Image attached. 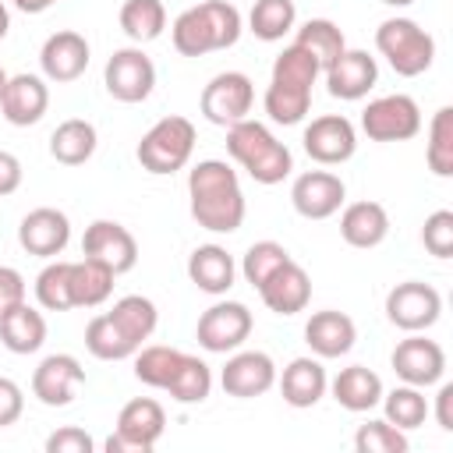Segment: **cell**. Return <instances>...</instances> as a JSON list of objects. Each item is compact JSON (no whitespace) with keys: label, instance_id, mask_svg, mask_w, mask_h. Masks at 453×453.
<instances>
[{"label":"cell","instance_id":"1","mask_svg":"<svg viewBox=\"0 0 453 453\" xmlns=\"http://www.w3.org/2000/svg\"><path fill=\"white\" fill-rule=\"evenodd\" d=\"M191 219L209 234H234L244 223V191L226 159H202L188 173Z\"/></svg>","mask_w":453,"mask_h":453},{"label":"cell","instance_id":"2","mask_svg":"<svg viewBox=\"0 0 453 453\" xmlns=\"http://www.w3.org/2000/svg\"><path fill=\"white\" fill-rule=\"evenodd\" d=\"M241 11L226 0H202L173 18L170 39L180 57H205L212 50H230L241 39Z\"/></svg>","mask_w":453,"mask_h":453},{"label":"cell","instance_id":"3","mask_svg":"<svg viewBox=\"0 0 453 453\" xmlns=\"http://www.w3.org/2000/svg\"><path fill=\"white\" fill-rule=\"evenodd\" d=\"M226 152L255 184H280L294 170L290 149L265 124L248 117L226 127Z\"/></svg>","mask_w":453,"mask_h":453},{"label":"cell","instance_id":"4","mask_svg":"<svg viewBox=\"0 0 453 453\" xmlns=\"http://www.w3.org/2000/svg\"><path fill=\"white\" fill-rule=\"evenodd\" d=\"M375 50L400 78H418L435 60V39L414 18H386L375 28Z\"/></svg>","mask_w":453,"mask_h":453},{"label":"cell","instance_id":"5","mask_svg":"<svg viewBox=\"0 0 453 453\" xmlns=\"http://www.w3.org/2000/svg\"><path fill=\"white\" fill-rule=\"evenodd\" d=\"M191 152H195V124L188 117H177V113L156 120L142 134V142L134 149L142 170H149L156 177H166V173L184 170L191 163Z\"/></svg>","mask_w":453,"mask_h":453},{"label":"cell","instance_id":"6","mask_svg":"<svg viewBox=\"0 0 453 453\" xmlns=\"http://www.w3.org/2000/svg\"><path fill=\"white\" fill-rule=\"evenodd\" d=\"M166 432V411L152 396H134L117 414V432L103 442L106 453H152Z\"/></svg>","mask_w":453,"mask_h":453},{"label":"cell","instance_id":"7","mask_svg":"<svg viewBox=\"0 0 453 453\" xmlns=\"http://www.w3.org/2000/svg\"><path fill=\"white\" fill-rule=\"evenodd\" d=\"M251 326H255V319H251L248 304H241V301H216V304H209L198 315L195 340L209 354H230V350L244 347V340L251 336Z\"/></svg>","mask_w":453,"mask_h":453},{"label":"cell","instance_id":"8","mask_svg":"<svg viewBox=\"0 0 453 453\" xmlns=\"http://www.w3.org/2000/svg\"><path fill=\"white\" fill-rule=\"evenodd\" d=\"M103 85L117 103H145L156 88V64L142 46L113 50L103 67Z\"/></svg>","mask_w":453,"mask_h":453},{"label":"cell","instance_id":"9","mask_svg":"<svg viewBox=\"0 0 453 453\" xmlns=\"http://www.w3.org/2000/svg\"><path fill=\"white\" fill-rule=\"evenodd\" d=\"M361 131L372 142H407L421 131V106L403 92L379 96L361 110Z\"/></svg>","mask_w":453,"mask_h":453},{"label":"cell","instance_id":"10","mask_svg":"<svg viewBox=\"0 0 453 453\" xmlns=\"http://www.w3.org/2000/svg\"><path fill=\"white\" fill-rule=\"evenodd\" d=\"M442 315V294L432 283L403 280L386 294V319L403 333H425Z\"/></svg>","mask_w":453,"mask_h":453},{"label":"cell","instance_id":"11","mask_svg":"<svg viewBox=\"0 0 453 453\" xmlns=\"http://www.w3.org/2000/svg\"><path fill=\"white\" fill-rule=\"evenodd\" d=\"M255 106V85L244 71H219L202 88V117L216 127H230L244 120Z\"/></svg>","mask_w":453,"mask_h":453},{"label":"cell","instance_id":"12","mask_svg":"<svg viewBox=\"0 0 453 453\" xmlns=\"http://www.w3.org/2000/svg\"><path fill=\"white\" fill-rule=\"evenodd\" d=\"M396 379H403L407 386H418V389H428L435 382H442L446 375V350L428 340L425 333H411L407 340H400L393 347V357H389Z\"/></svg>","mask_w":453,"mask_h":453},{"label":"cell","instance_id":"13","mask_svg":"<svg viewBox=\"0 0 453 453\" xmlns=\"http://www.w3.org/2000/svg\"><path fill=\"white\" fill-rule=\"evenodd\" d=\"M219 386L226 396L255 400L276 386V365L265 350H241L237 347V350H230V357L219 372Z\"/></svg>","mask_w":453,"mask_h":453},{"label":"cell","instance_id":"14","mask_svg":"<svg viewBox=\"0 0 453 453\" xmlns=\"http://www.w3.org/2000/svg\"><path fill=\"white\" fill-rule=\"evenodd\" d=\"M301 142H304V152L315 163L340 166V163H347L354 156L357 131H354V124L343 113H322V117H311V124L304 127Z\"/></svg>","mask_w":453,"mask_h":453},{"label":"cell","instance_id":"15","mask_svg":"<svg viewBox=\"0 0 453 453\" xmlns=\"http://www.w3.org/2000/svg\"><path fill=\"white\" fill-rule=\"evenodd\" d=\"M290 202L304 219H329L347 202V184L329 170H304L290 184Z\"/></svg>","mask_w":453,"mask_h":453},{"label":"cell","instance_id":"16","mask_svg":"<svg viewBox=\"0 0 453 453\" xmlns=\"http://www.w3.org/2000/svg\"><path fill=\"white\" fill-rule=\"evenodd\" d=\"M81 255L110 265L120 276V273L134 269V262H138V241H134V234L124 223H117V219H96V223L85 226Z\"/></svg>","mask_w":453,"mask_h":453},{"label":"cell","instance_id":"17","mask_svg":"<svg viewBox=\"0 0 453 453\" xmlns=\"http://www.w3.org/2000/svg\"><path fill=\"white\" fill-rule=\"evenodd\" d=\"M88 39L74 28H64V32H53L42 50H39V67H42V78L46 81H57V85H67V81H78L88 67Z\"/></svg>","mask_w":453,"mask_h":453},{"label":"cell","instance_id":"18","mask_svg":"<svg viewBox=\"0 0 453 453\" xmlns=\"http://www.w3.org/2000/svg\"><path fill=\"white\" fill-rule=\"evenodd\" d=\"M81 382H85V368L74 354H50L32 372V396L46 407H67Z\"/></svg>","mask_w":453,"mask_h":453},{"label":"cell","instance_id":"19","mask_svg":"<svg viewBox=\"0 0 453 453\" xmlns=\"http://www.w3.org/2000/svg\"><path fill=\"white\" fill-rule=\"evenodd\" d=\"M326 88L333 99H365L379 81V64L368 50H343L326 71Z\"/></svg>","mask_w":453,"mask_h":453},{"label":"cell","instance_id":"20","mask_svg":"<svg viewBox=\"0 0 453 453\" xmlns=\"http://www.w3.org/2000/svg\"><path fill=\"white\" fill-rule=\"evenodd\" d=\"M67 241H71V219L53 205L32 209L18 226V244L35 258H57L67 248Z\"/></svg>","mask_w":453,"mask_h":453},{"label":"cell","instance_id":"21","mask_svg":"<svg viewBox=\"0 0 453 453\" xmlns=\"http://www.w3.org/2000/svg\"><path fill=\"white\" fill-rule=\"evenodd\" d=\"M50 106V85L39 74H11L0 96V113L14 127L39 124Z\"/></svg>","mask_w":453,"mask_h":453},{"label":"cell","instance_id":"22","mask_svg":"<svg viewBox=\"0 0 453 453\" xmlns=\"http://www.w3.org/2000/svg\"><path fill=\"white\" fill-rule=\"evenodd\" d=\"M258 297L269 311L276 315H297L308 308L311 301V276L304 273V265H297L294 258L283 262L262 287H258Z\"/></svg>","mask_w":453,"mask_h":453},{"label":"cell","instance_id":"23","mask_svg":"<svg viewBox=\"0 0 453 453\" xmlns=\"http://www.w3.org/2000/svg\"><path fill=\"white\" fill-rule=\"evenodd\" d=\"M354 340H357V326L347 311L326 308L304 322V343L311 347L315 357H343L350 354Z\"/></svg>","mask_w":453,"mask_h":453},{"label":"cell","instance_id":"24","mask_svg":"<svg viewBox=\"0 0 453 453\" xmlns=\"http://www.w3.org/2000/svg\"><path fill=\"white\" fill-rule=\"evenodd\" d=\"M234 276H237V262L223 244H198L188 255V280L202 294H212V297L226 294L234 287Z\"/></svg>","mask_w":453,"mask_h":453},{"label":"cell","instance_id":"25","mask_svg":"<svg viewBox=\"0 0 453 453\" xmlns=\"http://www.w3.org/2000/svg\"><path fill=\"white\" fill-rule=\"evenodd\" d=\"M276 382H280L283 400L290 407H297V411L315 407L329 389V375L322 368V357H294Z\"/></svg>","mask_w":453,"mask_h":453},{"label":"cell","instance_id":"26","mask_svg":"<svg viewBox=\"0 0 453 453\" xmlns=\"http://www.w3.org/2000/svg\"><path fill=\"white\" fill-rule=\"evenodd\" d=\"M340 237L350 248H379L389 237V212L379 202H350L340 212Z\"/></svg>","mask_w":453,"mask_h":453},{"label":"cell","instance_id":"27","mask_svg":"<svg viewBox=\"0 0 453 453\" xmlns=\"http://www.w3.org/2000/svg\"><path fill=\"white\" fill-rule=\"evenodd\" d=\"M0 343L11 354H35L46 343L42 311H35L28 301H18L7 311H0Z\"/></svg>","mask_w":453,"mask_h":453},{"label":"cell","instance_id":"28","mask_svg":"<svg viewBox=\"0 0 453 453\" xmlns=\"http://www.w3.org/2000/svg\"><path fill=\"white\" fill-rule=\"evenodd\" d=\"M333 389V400L343 407V411H354V414H365L372 407H379L382 400V379L365 368V365H350V368H340V375L329 382Z\"/></svg>","mask_w":453,"mask_h":453},{"label":"cell","instance_id":"29","mask_svg":"<svg viewBox=\"0 0 453 453\" xmlns=\"http://www.w3.org/2000/svg\"><path fill=\"white\" fill-rule=\"evenodd\" d=\"M96 145H99L96 124L85 120V117H71V120L57 124L53 134H50V156H53L57 163H64V166H81V163H88L92 152H96Z\"/></svg>","mask_w":453,"mask_h":453},{"label":"cell","instance_id":"30","mask_svg":"<svg viewBox=\"0 0 453 453\" xmlns=\"http://www.w3.org/2000/svg\"><path fill=\"white\" fill-rule=\"evenodd\" d=\"M113 280L117 273L96 258H81L71 262V304L74 308H99L110 294H113Z\"/></svg>","mask_w":453,"mask_h":453},{"label":"cell","instance_id":"31","mask_svg":"<svg viewBox=\"0 0 453 453\" xmlns=\"http://www.w3.org/2000/svg\"><path fill=\"white\" fill-rule=\"evenodd\" d=\"M106 315L117 322V329H120L134 347H142V343L156 333V322H159L156 304H152L149 297H142V294H127V297H120Z\"/></svg>","mask_w":453,"mask_h":453},{"label":"cell","instance_id":"32","mask_svg":"<svg viewBox=\"0 0 453 453\" xmlns=\"http://www.w3.org/2000/svg\"><path fill=\"white\" fill-rule=\"evenodd\" d=\"M120 28L131 42H152L166 28V7L163 0H124L120 4Z\"/></svg>","mask_w":453,"mask_h":453},{"label":"cell","instance_id":"33","mask_svg":"<svg viewBox=\"0 0 453 453\" xmlns=\"http://www.w3.org/2000/svg\"><path fill=\"white\" fill-rule=\"evenodd\" d=\"M294 42L297 46H304L319 64H322V71L347 50V39H343V28L336 25V21H329V18H308L301 28H297V35H294Z\"/></svg>","mask_w":453,"mask_h":453},{"label":"cell","instance_id":"34","mask_svg":"<svg viewBox=\"0 0 453 453\" xmlns=\"http://www.w3.org/2000/svg\"><path fill=\"white\" fill-rule=\"evenodd\" d=\"M166 393L177 403H202L212 393V368L198 357V354H184L173 379L166 382Z\"/></svg>","mask_w":453,"mask_h":453},{"label":"cell","instance_id":"35","mask_svg":"<svg viewBox=\"0 0 453 453\" xmlns=\"http://www.w3.org/2000/svg\"><path fill=\"white\" fill-rule=\"evenodd\" d=\"M382 411H386V421L389 425H396V428H403V432H414V428H421L425 425V418L432 414L428 411V400H425V393L418 389V386H396V389H389V393H382Z\"/></svg>","mask_w":453,"mask_h":453},{"label":"cell","instance_id":"36","mask_svg":"<svg viewBox=\"0 0 453 453\" xmlns=\"http://www.w3.org/2000/svg\"><path fill=\"white\" fill-rule=\"evenodd\" d=\"M294 25H297L294 0H255V7L248 14V28L262 42H280Z\"/></svg>","mask_w":453,"mask_h":453},{"label":"cell","instance_id":"37","mask_svg":"<svg viewBox=\"0 0 453 453\" xmlns=\"http://www.w3.org/2000/svg\"><path fill=\"white\" fill-rule=\"evenodd\" d=\"M265 113L273 124H301L311 110V88H297V85H283V81H269L265 99H262Z\"/></svg>","mask_w":453,"mask_h":453},{"label":"cell","instance_id":"38","mask_svg":"<svg viewBox=\"0 0 453 453\" xmlns=\"http://www.w3.org/2000/svg\"><path fill=\"white\" fill-rule=\"evenodd\" d=\"M85 347H88V354L99 357V361H124V357H134V350H138V347L117 329V322H113L110 315L88 319V326H85Z\"/></svg>","mask_w":453,"mask_h":453},{"label":"cell","instance_id":"39","mask_svg":"<svg viewBox=\"0 0 453 453\" xmlns=\"http://www.w3.org/2000/svg\"><path fill=\"white\" fill-rule=\"evenodd\" d=\"M180 357H184V350L166 347V343L138 347L134 350V379L145 382V386H152V389H166V382L173 379Z\"/></svg>","mask_w":453,"mask_h":453},{"label":"cell","instance_id":"40","mask_svg":"<svg viewBox=\"0 0 453 453\" xmlns=\"http://www.w3.org/2000/svg\"><path fill=\"white\" fill-rule=\"evenodd\" d=\"M425 159L435 177H453V106H439L432 113Z\"/></svg>","mask_w":453,"mask_h":453},{"label":"cell","instance_id":"41","mask_svg":"<svg viewBox=\"0 0 453 453\" xmlns=\"http://www.w3.org/2000/svg\"><path fill=\"white\" fill-rule=\"evenodd\" d=\"M35 301L46 311H67L71 304V262L64 258H50L42 265V273L35 276Z\"/></svg>","mask_w":453,"mask_h":453},{"label":"cell","instance_id":"42","mask_svg":"<svg viewBox=\"0 0 453 453\" xmlns=\"http://www.w3.org/2000/svg\"><path fill=\"white\" fill-rule=\"evenodd\" d=\"M322 74V64L297 42L283 46V53L273 60V78L269 81H283V85H297V88H311L315 78Z\"/></svg>","mask_w":453,"mask_h":453},{"label":"cell","instance_id":"43","mask_svg":"<svg viewBox=\"0 0 453 453\" xmlns=\"http://www.w3.org/2000/svg\"><path fill=\"white\" fill-rule=\"evenodd\" d=\"M283 262H290V251L280 241H255L241 258V276L258 290Z\"/></svg>","mask_w":453,"mask_h":453},{"label":"cell","instance_id":"44","mask_svg":"<svg viewBox=\"0 0 453 453\" xmlns=\"http://www.w3.org/2000/svg\"><path fill=\"white\" fill-rule=\"evenodd\" d=\"M407 432L389 425L386 418H375V421H365L357 425L354 432V449L357 453H407Z\"/></svg>","mask_w":453,"mask_h":453},{"label":"cell","instance_id":"45","mask_svg":"<svg viewBox=\"0 0 453 453\" xmlns=\"http://www.w3.org/2000/svg\"><path fill=\"white\" fill-rule=\"evenodd\" d=\"M421 244L428 248V255L435 258H449L453 255V212L449 209H435L425 226H421Z\"/></svg>","mask_w":453,"mask_h":453},{"label":"cell","instance_id":"46","mask_svg":"<svg viewBox=\"0 0 453 453\" xmlns=\"http://www.w3.org/2000/svg\"><path fill=\"white\" fill-rule=\"evenodd\" d=\"M92 449H96V439L74 425H64L46 439V453H92Z\"/></svg>","mask_w":453,"mask_h":453},{"label":"cell","instance_id":"47","mask_svg":"<svg viewBox=\"0 0 453 453\" xmlns=\"http://www.w3.org/2000/svg\"><path fill=\"white\" fill-rule=\"evenodd\" d=\"M25 411V393L14 379L0 375V428H11Z\"/></svg>","mask_w":453,"mask_h":453},{"label":"cell","instance_id":"48","mask_svg":"<svg viewBox=\"0 0 453 453\" xmlns=\"http://www.w3.org/2000/svg\"><path fill=\"white\" fill-rule=\"evenodd\" d=\"M21 188V159L7 149H0V198L14 195Z\"/></svg>","mask_w":453,"mask_h":453},{"label":"cell","instance_id":"49","mask_svg":"<svg viewBox=\"0 0 453 453\" xmlns=\"http://www.w3.org/2000/svg\"><path fill=\"white\" fill-rule=\"evenodd\" d=\"M435 421L442 432H453V382H442L435 393Z\"/></svg>","mask_w":453,"mask_h":453},{"label":"cell","instance_id":"50","mask_svg":"<svg viewBox=\"0 0 453 453\" xmlns=\"http://www.w3.org/2000/svg\"><path fill=\"white\" fill-rule=\"evenodd\" d=\"M18 11H25V14H42V11H50L53 4H60V0H11Z\"/></svg>","mask_w":453,"mask_h":453},{"label":"cell","instance_id":"51","mask_svg":"<svg viewBox=\"0 0 453 453\" xmlns=\"http://www.w3.org/2000/svg\"><path fill=\"white\" fill-rule=\"evenodd\" d=\"M11 32V11H7V4L0 0V39Z\"/></svg>","mask_w":453,"mask_h":453},{"label":"cell","instance_id":"52","mask_svg":"<svg viewBox=\"0 0 453 453\" xmlns=\"http://www.w3.org/2000/svg\"><path fill=\"white\" fill-rule=\"evenodd\" d=\"M382 4H389V7H411L414 0H382Z\"/></svg>","mask_w":453,"mask_h":453},{"label":"cell","instance_id":"53","mask_svg":"<svg viewBox=\"0 0 453 453\" xmlns=\"http://www.w3.org/2000/svg\"><path fill=\"white\" fill-rule=\"evenodd\" d=\"M7 78H11V74H7L4 67H0V96H4V85H7Z\"/></svg>","mask_w":453,"mask_h":453}]
</instances>
